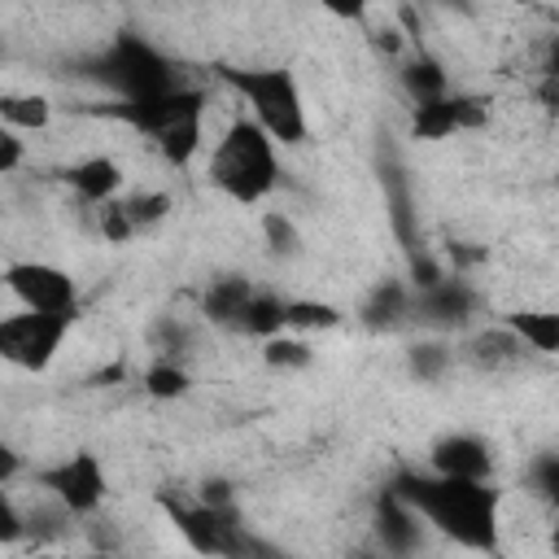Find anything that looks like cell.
<instances>
[{
	"instance_id": "cell-1",
	"label": "cell",
	"mask_w": 559,
	"mask_h": 559,
	"mask_svg": "<svg viewBox=\"0 0 559 559\" xmlns=\"http://www.w3.org/2000/svg\"><path fill=\"white\" fill-rule=\"evenodd\" d=\"M389 489L424 520L428 533L454 542L459 550L502 559V489L493 480H459L432 467H397Z\"/></svg>"
},
{
	"instance_id": "cell-2",
	"label": "cell",
	"mask_w": 559,
	"mask_h": 559,
	"mask_svg": "<svg viewBox=\"0 0 559 559\" xmlns=\"http://www.w3.org/2000/svg\"><path fill=\"white\" fill-rule=\"evenodd\" d=\"M205 175H210V183L227 201H236V205H262L280 188V175H284L280 144L249 114H240L214 140L210 162H205Z\"/></svg>"
},
{
	"instance_id": "cell-3",
	"label": "cell",
	"mask_w": 559,
	"mask_h": 559,
	"mask_svg": "<svg viewBox=\"0 0 559 559\" xmlns=\"http://www.w3.org/2000/svg\"><path fill=\"white\" fill-rule=\"evenodd\" d=\"M218 79L249 105V118L280 148H297L310 140L306 96L288 66H218Z\"/></svg>"
},
{
	"instance_id": "cell-4",
	"label": "cell",
	"mask_w": 559,
	"mask_h": 559,
	"mask_svg": "<svg viewBox=\"0 0 559 559\" xmlns=\"http://www.w3.org/2000/svg\"><path fill=\"white\" fill-rule=\"evenodd\" d=\"M83 74L96 79V83L109 92V100H140V96H157V92L179 87V74H175V66H170V57H166L153 39H144V35H135V31L114 35V39L87 61Z\"/></svg>"
},
{
	"instance_id": "cell-5",
	"label": "cell",
	"mask_w": 559,
	"mask_h": 559,
	"mask_svg": "<svg viewBox=\"0 0 559 559\" xmlns=\"http://www.w3.org/2000/svg\"><path fill=\"white\" fill-rule=\"evenodd\" d=\"M162 511L175 524V533L188 542V550H197L201 559H240L253 537V528L240 524L236 502H205L201 493L197 498L162 493Z\"/></svg>"
},
{
	"instance_id": "cell-6",
	"label": "cell",
	"mask_w": 559,
	"mask_h": 559,
	"mask_svg": "<svg viewBox=\"0 0 559 559\" xmlns=\"http://www.w3.org/2000/svg\"><path fill=\"white\" fill-rule=\"evenodd\" d=\"M31 485H35L44 498H52L61 511H70L74 520L100 515L105 493H109L105 463H100V454H92V450H74V454H66V459H57V463L35 467V472H31Z\"/></svg>"
},
{
	"instance_id": "cell-7",
	"label": "cell",
	"mask_w": 559,
	"mask_h": 559,
	"mask_svg": "<svg viewBox=\"0 0 559 559\" xmlns=\"http://www.w3.org/2000/svg\"><path fill=\"white\" fill-rule=\"evenodd\" d=\"M79 314H39V310H17L0 319V354L4 362L39 376L57 362L66 336L74 332Z\"/></svg>"
},
{
	"instance_id": "cell-8",
	"label": "cell",
	"mask_w": 559,
	"mask_h": 559,
	"mask_svg": "<svg viewBox=\"0 0 559 559\" xmlns=\"http://www.w3.org/2000/svg\"><path fill=\"white\" fill-rule=\"evenodd\" d=\"M205 109H210L205 87L179 83V87H170V92L140 96V100H100V105H92L87 114H92V118L122 122V127H131L135 135L157 140V135H166L175 122H183V118H192V114H205Z\"/></svg>"
},
{
	"instance_id": "cell-9",
	"label": "cell",
	"mask_w": 559,
	"mask_h": 559,
	"mask_svg": "<svg viewBox=\"0 0 559 559\" xmlns=\"http://www.w3.org/2000/svg\"><path fill=\"white\" fill-rule=\"evenodd\" d=\"M4 288L13 293V301L22 310H39V314H79V284L66 266L57 262H39V258H22L4 266Z\"/></svg>"
},
{
	"instance_id": "cell-10",
	"label": "cell",
	"mask_w": 559,
	"mask_h": 559,
	"mask_svg": "<svg viewBox=\"0 0 559 559\" xmlns=\"http://www.w3.org/2000/svg\"><path fill=\"white\" fill-rule=\"evenodd\" d=\"M489 122V96L480 92H450L432 105L411 109V140H450L463 131H480Z\"/></svg>"
},
{
	"instance_id": "cell-11",
	"label": "cell",
	"mask_w": 559,
	"mask_h": 559,
	"mask_svg": "<svg viewBox=\"0 0 559 559\" xmlns=\"http://www.w3.org/2000/svg\"><path fill=\"white\" fill-rule=\"evenodd\" d=\"M476 310H480V293L459 275H441L432 288H415V297H411V319L428 323L437 332L467 328Z\"/></svg>"
},
{
	"instance_id": "cell-12",
	"label": "cell",
	"mask_w": 559,
	"mask_h": 559,
	"mask_svg": "<svg viewBox=\"0 0 559 559\" xmlns=\"http://www.w3.org/2000/svg\"><path fill=\"white\" fill-rule=\"evenodd\" d=\"M428 467L459 480H493V445L480 432H445L432 441Z\"/></svg>"
},
{
	"instance_id": "cell-13",
	"label": "cell",
	"mask_w": 559,
	"mask_h": 559,
	"mask_svg": "<svg viewBox=\"0 0 559 559\" xmlns=\"http://www.w3.org/2000/svg\"><path fill=\"white\" fill-rule=\"evenodd\" d=\"M61 179H66V188H70L87 210H100V205H109V201L122 197L127 170H122L118 157H109V153H92V157L70 162V166L61 170Z\"/></svg>"
},
{
	"instance_id": "cell-14",
	"label": "cell",
	"mask_w": 559,
	"mask_h": 559,
	"mask_svg": "<svg viewBox=\"0 0 559 559\" xmlns=\"http://www.w3.org/2000/svg\"><path fill=\"white\" fill-rule=\"evenodd\" d=\"M371 533L380 542V550L389 559H406L424 546V520L384 485V493L376 498V515H371Z\"/></svg>"
},
{
	"instance_id": "cell-15",
	"label": "cell",
	"mask_w": 559,
	"mask_h": 559,
	"mask_svg": "<svg viewBox=\"0 0 559 559\" xmlns=\"http://www.w3.org/2000/svg\"><path fill=\"white\" fill-rule=\"evenodd\" d=\"M397 79H402V92L411 96V109H415V105H432V100H441V96L454 92L445 66H441V57H432L424 44H415V52L402 61Z\"/></svg>"
},
{
	"instance_id": "cell-16",
	"label": "cell",
	"mask_w": 559,
	"mask_h": 559,
	"mask_svg": "<svg viewBox=\"0 0 559 559\" xmlns=\"http://www.w3.org/2000/svg\"><path fill=\"white\" fill-rule=\"evenodd\" d=\"M253 293H258V284L249 275H218V280H210V288L201 297V314L214 328L236 332V323H240V314H245V306H249Z\"/></svg>"
},
{
	"instance_id": "cell-17",
	"label": "cell",
	"mask_w": 559,
	"mask_h": 559,
	"mask_svg": "<svg viewBox=\"0 0 559 559\" xmlns=\"http://www.w3.org/2000/svg\"><path fill=\"white\" fill-rule=\"evenodd\" d=\"M288 301H293V297H284V293H275V288H258V293L249 297V306H245L236 332L249 336V341H258V345L284 336V332H288Z\"/></svg>"
},
{
	"instance_id": "cell-18",
	"label": "cell",
	"mask_w": 559,
	"mask_h": 559,
	"mask_svg": "<svg viewBox=\"0 0 559 559\" xmlns=\"http://www.w3.org/2000/svg\"><path fill=\"white\" fill-rule=\"evenodd\" d=\"M411 297H415V288H406L397 280H384V284H376L367 293V301L358 306V319L371 332H389V328H397V323L411 319Z\"/></svg>"
},
{
	"instance_id": "cell-19",
	"label": "cell",
	"mask_w": 559,
	"mask_h": 559,
	"mask_svg": "<svg viewBox=\"0 0 559 559\" xmlns=\"http://www.w3.org/2000/svg\"><path fill=\"white\" fill-rule=\"evenodd\" d=\"M463 358L476 367V371H502V367H515L524 358V345L498 323L493 332H476L463 341Z\"/></svg>"
},
{
	"instance_id": "cell-20",
	"label": "cell",
	"mask_w": 559,
	"mask_h": 559,
	"mask_svg": "<svg viewBox=\"0 0 559 559\" xmlns=\"http://www.w3.org/2000/svg\"><path fill=\"white\" fill-rule=\"evenodd\" d=\"M502 328L533 354H559V310H511Z\"/></svg>"
},
{
	"instance_id": "cell-21",
	"label": "cell",
	"mask_w": 559,
	"mask_h": 559,
	"mask_svg": "<svg viewBox=\"0 0 559 559\" xmlns=\"http://www.w3.org/2000/svg\"><path fill=\"white\" fill-rule=\"evenodd\" d=\"M153 148H157V157H162L166 166H175V170L192 166V162H197V153L205 148V114H192V118L175 122L166 135H157V140H153Z\"/></svg>"
},
{
	"instance_id": "cell-22",
	"label": "cell",
	"mask_w": 559,
	"mask_h": 559,
	"mask_svg": "<svg viewBox=\"0 0 559 559\" xmlns=\"http://www.w3.org/2000/svg\"><path fill=\"white\" fill-rule=\"evenodd\" d=\"M0 122L4 131H44L52 122V100L39 92H4L0 96Z\"/></svg>"
},
{
	"instance_id": "cell-23",
	"label": "cell",
	"mask_w": 559,
	"mask_h": 559,
	"mask_svg": "<svg viewBox=\"0 0 559 559\" xmlns=\"http://www.w3.org/2000/svg\"><path fill=\"white\" fill-rule=\"evenodd\" d=\"M140 389H144L153 402H179V397H188V393H192V376H188V367H183L179 358L157 354V358L144 367Z\"/></svg>"
},
{
	"instance_id": "cell-24",
	"label": "cell",
	"mask_w": 559,
	"mask_h": 559,
	"mask_svg": "<svg viewBox=\"0 0 559 559\" xmlns=\"http://www.w3.org/2000/svg\"><path fill=\"white\" fill-rule=\"evenodd\" d=\"M122 210H127V218H131L135 236H144V231H153L157 223H166V218H170L175 197H170V192H162V188H144V192L122 197Z\"/></svg>"
},
{
	"instance_id": "cell-25",
	"label": "cell",
	"mask_w": 559,
	"mask_h": 559,
	"mask_svg": "<svg viewBox=\"0 0 559 559\" xmlns=\"http://www.w3.org/2000/svg\"><path fill=\"white\" fill-rule=\"evenodd\" d=\"M345 314L332 306V301H310V297H293L288 301V332L306 336V332H328L336 328Z\"/></svg>"
},
{
	"instance_id": "cell-26",
	"label": "cell",
	"mask_w": 559,
	"mask_h": 559,
	"mask_svg": "<svg viewBox=\"0 0 559 559\" xmlns=\"http://www.w3.org/2000/svg\"><path fill=\"white\" fill-rule=\"evenodd\" d=\"M262 362L271 371H301V367H310V345H306V336L284 332V336L262 345Z\"/></svg>"
},
{
	"instance_id": "cell-27",
	"label": "cell",
	"mask_w": 559,
	"mask_h": 559,
	"mask_svg": "<svg viewBox=\"0 0 559 559\" xmlns=\"http://www.w3.org/2000/svg\"><path fill=\"white\" fill-rule=\"evenodd\" d=\"M528 489L559 511V454H537L528 467Z\"/></svg>"
},
{
	"instance_id": "cell-28",
	"label": "cell",
	"mask_w": 559,
	"mask_h": 559,
	"mask_svg": "<svg viewBox=\"0 0 559 559\" xmlns=\"http://www.w3.org/2000/svg\"><path fill=\"white\" fill-rule=\"evenodd\" d=\"M406 367H411V376H415V380H437V376L450 367V349H445V345H437V341L415 345V349L406 354Z\"/></svg>"
},
{
	"instance_id": "cell-29",
	"label": "cell",
	"mask_w": 559,
	"mask_h": 559,
	"mask_svg": "<svg viewBox=\"0 0 559 559\" xmlns=\"http://www.w3.org/2000/svg\"><path fill=\"white\" fill-rule=\"evenodd\" d=\"M262 236H266V245H271V253H297V245H301V236L293 231V223H288V214H280V210H271V214H262Z\"/></svg>"
},
{
	"instance_id": "cell-30",
	"label": "cell",
	"mask_w": 559,
	"mask_h": 559,
	"mask_svg": "<svg viewBox=\"0 0 559 559\" xmlns=\"http://www.w3.org/2000/svg\"><path fill=\"white\" fill-rule=\"evenodd\" d=\"M26 162V144L17 131H0V175H17V166Z\"/></svg>"
},
{
	"instance_id": "cell-31",
	"label": "cell",
	"mask_w": 559,
	"mask_h": 559,
	"mask_svg": "<svg viewBox=\"0 0 559 559\" xmlns=\"http://www.w3.org/2000/svg\"><path fill=\"white\" fill-rule=\"evenodd\" d=\"M542 79H559V31L542 44Z\"/></svg>"
},
{
	"instance_id": "cell-32",
	"label": "cell",
	"mask_w": 559,
	"mask_h": 559,
	"mask_svg": "<svg viewBox=\"0 0 559 559\" xmlns=\"http://www.w3.org/2000/svg\"><path fill=\"white\" fill-rule=\"evenodd\" d=\"M537 100L546 105V114H559V79H542L537 83Z\"/></svg>"
},
{
	"instance_id": "cell-33",
	"label": "cell",
	"mask_w": 559,
	"mask_h": 559,
	"mask_svg": "<svg viewBox=\"0 0 559 559\" xmlns=\"http://www.w3.org/2000/svg\"><path fill=\"white\" fill-rule=\"evenodd\" d=\"M550 555L559 559V511H555V524H550Z\"/></svg>"
},
{
	"instance_id": "cell-34",
	"label": "cell",
	"mask_w": 559,
	"mask_h": 559,
	"mask_svg": "<svg viewBox=\"0 0 559 559\" xmlns=\"http://www.w3.org/2000/svg\"><path fill=\"white\" fill-rule=\"evenodd\" d=\"M31 559H48V555H31Z\"/></svg>"
},
{
	"instance_id": "cell-35",
	"label": "cell",
	"mask_w": 559,
	"mask_h": 559,
	"mask_svg": "<svg viewBox=\"0 0 559 559\" xmlns=\"http://www.w3.org/2000/svg\"><path fill=\"white\" fill-rule=\"evenodd\" d=\"M555 183H559V166H555Z\"/></svg>"
}]
</instances>
